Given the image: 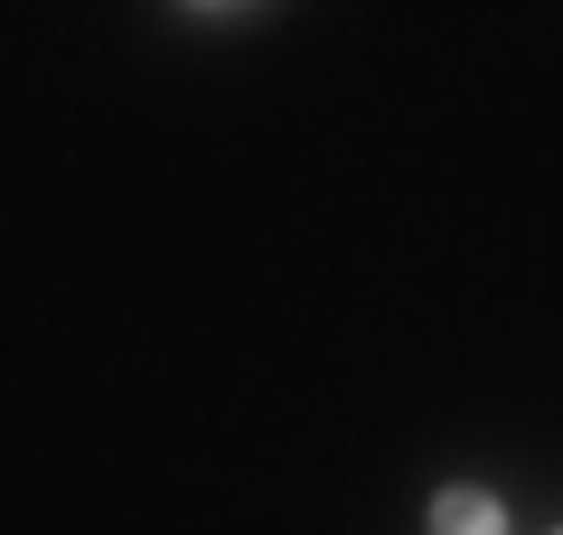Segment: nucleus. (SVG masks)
<instances>
[{
    "label": "nucleus",
    "instance_id": "f03ea898",
    "mask_svg": "<svg viewBox=\"0 0 563 535\" xmlns=\"http://www.w3.org/2000/svg\"><path fill=\"white\" fill-rule=\"evenodd\" d=\"M554 535H563V526H554Z\"/></svg>",
    "mask_w": 563,
    "mask_h": 535
},
{
    "label": "nucleus",
    "instance_id": "f257e3e1",
    "mask_svg": "<svg viewBox=\"0 0 563 535\" xmlns=\"http://www.w3.org/2000/svg\"><path fill=\"white\" fill-rule=\"evenodd\" d=\"M432 535H507V507L488 489H442L432 498Z\"/></svg>",
    "mask_w": 563,
    "mask_h": 535
}]
</instances>
